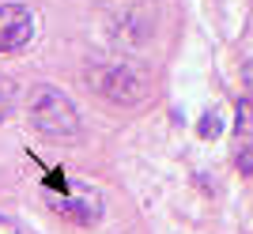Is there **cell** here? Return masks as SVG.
I'll use <instances>...</instances> for the list:
<instances>
[{
	"instance_id": "7",
	"label": "cell",
	"mask_w": 253,
	"mask_h": 234,
	"mask_svg": "<svg viewBox=\"0 0 253 234\" xmlns=\"http://www.w3.org/2000/svg\"><path fill=\"white\" fill-rule=\"evenodd\" d=\"M8 114H11V91L4 83H0V125L8 121Z\"/></svg>"
},
{
	"instance_id": "1",
	"label": "cell",
	"mask_w": 253,
	"mask_h": 234,
	"mask_svg": "<svg viewBox=\"0 0 253 234\" xmlns=\"http://www.w3.org/2000/svg\"><path fill=\"white\" fill-rule=\"evenodd\" d=\"M27 117H31V125L38 128V136L57 140V144L80 140V128H84L80 110L72 106V98L53 83L31 87V95H27Z\"/></svg>"
},
{
	"instance_id": "9",
	"label": "cell",
	"mask_w": 253,
	"mask_h": 234,
	"mask_svg": "<svg viewBox=\"0 0 253 234\" xmlns=\"http://www.w3.org/2000/svg\"><path fill=\"white\" fill-rule=\"evenodd\" d=\"M242 83H246V91H250V98H253V61L242 64Z\"/></svg>"
},
{
	"instance_id": "8",
	"label": "cell",
	"mask_w": 253,
	"mask_h": 234,
	"mask_svg": "<svg viewBox=\"0 0 253 234\" xmlns=\"http://www.w3.org/2000/svg\"><path fill=\"white\" fill-rule=\"evenodd\" d=\"M0 234H23V227L15 223L11 215H4V212H0Z\"/></svg>"
},
{
	"instance_id": "3",
	"label": "cell",
	"mask_w": 253,
	"mask_h": 234,
	"mask_svg": "<svg viewBox=\"0 0 253 234\" xmlns=\"http://www.w3.org/2000/svg\"><path fill=\"white\" fill-rule=\"evenodd\" d=\"M45 200H49V208L61 219H68L76 227H95L106 208L102 193L91 189V185H76V181H68L64 189H45Z\"/></svg>"
},
{
	"instance_id": "6",
	"label": "cell",
	"mask_w": 253,
	"mask_h": 234,
	"mask_svg": "<svg viewBox=\"0 0 253 234\" xmlns=\"http://www.w3.org/2000/svg\"><path fill=\"white\" fill-rule=\"evenodd\" d=\"M219 128H223V121H219V114H215V110H208V114L197 121V132H201V140H215V136H219Z\"/></svg>"
},
{
	"instance_id": "2",
	"label": "cell",
	"mask_w": 253,
	"mask_h": 234,
	"mask_svg": "<svg viewBox=\"0 0 253 234\" xmlns=\"http://www.w3.org/2000/svg\"><path fill=\"white\" fill-rule=\"evenodd\" d=\"M87 83L91 91L114 102V106H144L151 95V79L140 64H128V61H106V64H95L87 72Z\"/></svg>"
},
{
	"instance_id": "4",
	"label": "cell",
	"mask_w": 253,
	"mask_h": 234,
	"mask_svg": "<svg viewBox=\"0 0 253 234\" xmlns=\"http://www.w3.org/2000/svg\"><path fill=\"white\" fill-rule=\"evenodd\" d=\"M34 38V15L27 4H4L0 8V57L27 49Z\"/></svg>"
},
{
	"instance_id": "5",
	"label": "cell",
	"mask_w": 253,
	"mask_h": 234,
	"mask_svg": "<svg viewBox=\"0 0 253 234\" xmlns=\"http://www.w3.org/2000/svg\"><path fill=\"white\" fill-rule=\"evenodd\" d=\"M231 148L234 155L246 162V155L253 151V106L250 98H242L238 106H234V132H231Z\"/></svg>"
}]
</instances>
